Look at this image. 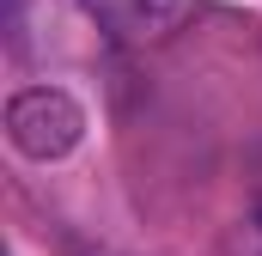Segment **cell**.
I'll use <instances>...</instances> for the list:
<instances>
[{
  "instance_id": "obj_1",
  "label": "cell",
  "mask_w": 262,
  "mask_h": 256,
  "mask_svg": "<svg viewBox=\"0 0 262 256\" xmlns=\"http://www.w3.org/2000/svg\"><path fill=\"white\" fill-rule=\"evenodd\" d=\"M6 140H12V153H25L37 165H55L85 140V110L61 86H25L6 104Z\"/></svg>"
},
{
  "instance_id": "obj_2",
  "label": "cell",
  "mask_w": 262,
  "mask_h": 256,
  "mask_svg": "<svg viewBox=\"0 0 262 256\" xmlns=\"http://www.w3.org/2000/svg\"><path fill=\"white\" fill-rule=\"evenodd\" d=\"M140 6V18H152V25H165L171 12H177V0H134Z\"/></svg>"
}]
</instances>
